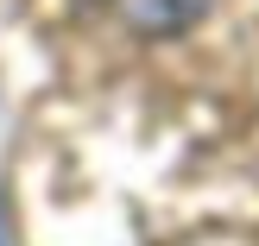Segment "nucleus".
Here are the masks:
<instances>
[{
	"label": "nucleus",
	"mask_w": 259,
	"mask_h": 246,
	"mask_svg": "<svg viewBox=\"0 0 259 246\" xmlns=\"http://www.w3.org/2000/svg\"><path fill=\"white\" fill-rule=\"evenodd\" d=\"M209 7V0H120V13L133 25H152V32H171V25L196 19V13Z\"/></svg>",
	"instance_id": "f257e3e1"
}]
</instances>
